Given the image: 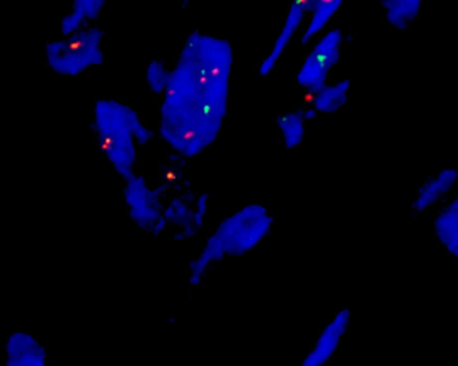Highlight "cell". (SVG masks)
Returning <instances> with one entry per match:
<instances>
[{
	"instance_id": "6da1fadb",
	"label": "cell",
	"mask_w": 458,
	"mask_h": 366,
	"mask_svg": "<svg viewBox=\"0 0 458 366\" xmlns=\"http://www.w3.org/2000/svg\"><path fill=\"white\" fill-rule=\"evenodd\" d=\"M234 54L225 38L185 39L160 105L158 134L177 155L198 157L216 144L227 118Z\"/></svg>"
},
{
	"instance_id": "7a4b0ae2",
	"label": "cell",
	"mask_w": 458,
	"mask_h": 366,
	"mask_svg": "<svg viewBox=\"0 0 458 366\" xmlns=\"http://www.w3.org/2000/svg\"><path fill=\"white\" fill-rule=\"evenodd\" d=\"M91 131L107 163L123 182L136 174L139 148L155 137L136 109L113 98L96 101Z\"/></svg>"
},
{
	"instance_id": "3957f363",
	"label": "cell",
	"mask_w": 458,
	"mask_h": 366,
	"mask_svg": "<svg viewBox=\"0 0 458 366\" xmlns=\"http://www.w3.org/2000/svg\"><path fill=\"white\" fill-rule=\"evenodd\" d=\"M274 217L261 204H247L225 217L208 236L200 254L188 265L191 286H200L217 263L255 251L268 238Z\"/></svg>"
},
{
	"instance_id": "277c9868",
	"label": "cell",
	"mask_w": 458,
	"mask_h": 366,
	"mask_svg": "<svg viewBox=\"0 0 458 366\" xmlns=\"http://www.w3.org/2000/svg\"><path fill=\"white\" fill-rule=\"evenodd\" d=\"M104 30L89 27L67 38H54L45 46L48 69L61 78H77L104 64Z\"/></svg>"
},
{
	"instance_id": "5b68a950",
	"label": "cell",
	"mask_w": 458,
	"mask_h": 366,
	"mask_svg": "<svg viewBox=\"0 0 458 366\" xmlns=\"http://www.w3.org/2000/svg\"><path fill=\"white\" fill-rule=\"evenodd\" d=\"M164 196L165 188L152 187L145 177L134 174L125 180L123 188V198L128 209L131 222L140 228L158 236L165 233L166 226L164 219Z\"/></svg>"
},
{
	"instance_id": "8992f818",
	"label": "cell",
	"mask_w": 458,
	"mask_h": 366,
	"mask_svg": "<svg viewBox=\"0 0 458 366\" xmlns=\"http://www.w3.org/2000/svg\"><path fill=\"white\" fill-rule=\"evenodd\" d=\"M209 196L207 193L191 196L177 195L165 206L164 219L166 226L179 228L177 238L191 239L198 235L206 225L209 209Z\"/></svg>"
},
{
	"instance_id": "52a82bcc",
	"label": "cell",
	"mask_w": 458,
	"mask_h": 366,
	"mask_svg": "<svg viewBox=\"0 0 458 366\" xmlns=\"http://www.w3.org/2000/svg\"><path fill=\"white\" fill-rule=\"evenodd\" d=\"M312 2H314V0H293V2L291 3L282 30H280L279 34H277L276 39H275L269 53L267 54L263 62L259 64L258 72L260 77H268V75L274 72L283 54L285 53L288 46H290L291 40L293 39L298 30L301 29L304 21H306Z\"/></svg>"
},
{
	"instance_id": "ba28073f",
	"label": "cell",
	"mask_w": 458,
	"mask_h": 366,
	"mask_svg": "<svg viewBox=\"0 0 458 366\" xmlns=\"http://www.w3.org/2000/svg\"><path fill=\"white\" fill-rule=\"evenodd\" d=\"M350 322H352L350 309L344 308L338 311L333 319L326 325L325 329L315 341L311 351L307 353L299 366L327 365L341 346L342 341L349 330Z\"/></svg>"
},
{
	"instance_id": "9c48e42d",
	"label": "cell",
	"mask_w": 458,
	"mask_h": 366,
	"mask_svg": "<svg viewBox=\"0 0 458 366\" xmlns=\"http://www.w3.org/2000/svg\"><path fill=\"white\" fill-rule=\"evenodd\" d=\"M458 185V169L444 168L438 174L428 177L417 188L411 201V209L416 214H424L437 206H441L449 195L454 192Z\"/></svg>"
},
{
	"instance_id": "30bf717a",
	"label": "cell",
	"mask_w": 458,
	"mask_h": 366,
	"mask_svg": "<svg viewBox=\"0 0 458 366\" xmlns=\"http://www.w3.org/2000/svg\"><path fill=\"white\" fill-rule=\"evenodd\" d=\"M4 366H47V353L42 344L27 332H15L8 337Z\"/></svg>"
},
{
	"instance_id": "8fae6325",
	"label": "cell",
	"mask_w": 458,
	"mask_h": 366,
	"mask_svg": "<svg viewBox=\"0 0 458 366\" xmlns=\"http://www.w3.org/2000/svg\"><path fill=\"white\" fill-rule=\"evenodd\" d=\"M344 45V32L339 27L327 30L325 34L320 35L310 51L303 64L307 66L325 67L327 72H333L336 64L341 62L342 50Z\"/></svg>"
},
{
	"instance_id": "7c38bea8",
	"label": "cell",
	"mask_w": 458,
	"mask_h": 366,
	"mask_svg": "<svg viewBox=\"0 0 458 366\" xmlns=\"http://www.w3.org/2000/svg\"><path fill=\"white\" fill-rule=\"evenodd\" d=\"M106 7L105 0H75L61 19V37L67 38L94 26Z\"/></svg>"
},
{
	"instance_id": "4fadbf2b",
	"label": "cell",
	"mask_w": 458,
	"mask_h": 366,
	"mask_svg": "<svg viewBox=\"0 0 458 366\" xmlns=\"http://www.w3.org/2000/svg\"><path fill=\"white\" fill-rule=\"evenodd\" d=\"M433 231L443 249L458 260V195L438 209L433 220Z\"/></svg>"
},
{
	"instance_id": "5bb4252c",
	"label": "cell",
	"mask_w": 458,
	"mask_h": 366,
	"mask_svg": "<svg viewBox=\"0 0 458 366\" xmlns=\"http://www.w3.org/2000/svg\"><path fill=\"white\" fill-rule=\"evenodd\" d=\"M342 0H314L301 35V43L310 45L327 31V27L342 8Z\"/></svg>"
},
{
	"instance_id": "9a60e30c",
	"label": "cell",
	"mask_w": 458,
	"mask_h": 366,
	"mask_svg": "<svg viewBox=\"0 0 458 366\" xmlns=\"http://www.w3.org/2000/svg\"><path fill=\"white\" fill-rule=\"evenodd\" d=\"M352 82L350 80H339L312 96V101L307 102L317 115H333L346 106L349 102Z\"/></svg>"
},
{
	"instance_id": "2e32d148",
	"label": "cell",
	"mask_w": 458,
	"mask_h": 366,
	"mask_svg": "<svg viewBox=\"0 0 458 366\" xmlns=\"http://www.w3.org/2000/svg\"><path fill=\"white\" fill-rule=\"evenodd\" d=\"M385 21L392 29L403 31L419 21L422 13L421 0H384Z\"/></svg>"
},
{
	"instance_id": "e0dca14e",
	"label": "cell",
	"mask_w": 458,
	"mask_h": 366,
	"mask_svg": "<svg viewBox=\"0 0 458 366\" xmlns=\"http://www.w3.org/2000/svg\"><path fill=\"white\" fill-rule=\"evenodd\" d=\"M277 129L282 136L283 144L288 150H295L304 142L307 121L301 110H285L276 118Z\"/></svg>"
},
{
	"instance_id": "ac0fdd59",
	"label": "cell",
	"mask_w": 458,
	"mask_h": 366,
	"mask_svg": "<svg viewBox=\"0 0 458 366\" xmlns=\"http://www.w3.org/2000/svg\"><path fill=\"white\" fill-rule=\"evenodd\" d=\"M169 72L171 70L166 67L160 59H152L145 67V82L153 96L163 97L168 86Z\"/></svg>"
}]
</instances>
